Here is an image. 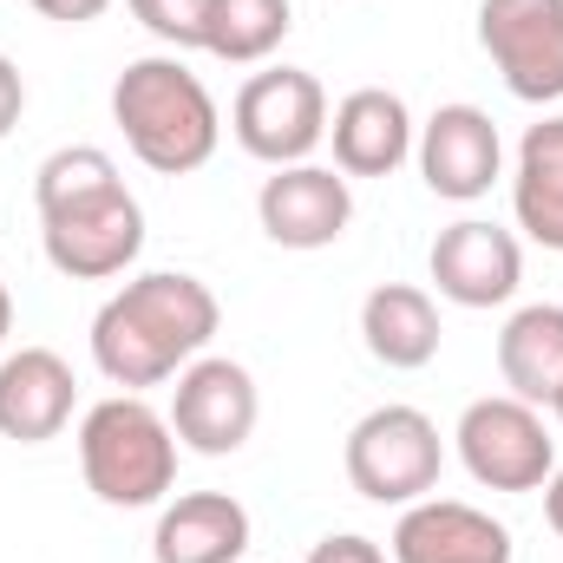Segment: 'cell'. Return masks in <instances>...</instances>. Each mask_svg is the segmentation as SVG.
Here are the masks:
<instances>
[{"mask_svg":"<svg viewBox=\"0 0 563 563\" xmlns=\"http://www.w3.org/2000/svg\"><path fill=\"white\" fill-rule=\"evenodd\" d=\"M33 203H40V243L46 263L73 282H112L139 263L144 250V210L125 190L119 164L99 144H59L33 170Z\"/></svg>","mask_w":563,"mask_h":563,"instance_id":"1","label":"cell"},{"mask_svg":"<svg viewBox=\"0 0 563 563\" xmlns=\"http://www.w3.org/2000/svg\"><path fill=\"white\" fill-rule=\"evenodd\" d=\"M217 321L223 308L210 282L184 276V269H144L92 314V361L112 387L144 394V387L177 380L210 347Z\"/></svg>","mask_w":563,"mask_h":563,"instance_id":"2","label":"cell"},{"mask_svg":"<svg viewBox=\"0 0 563 563\" xmlns=\"http://www.w3.org/2000/svg\"><path fill=\"white\" fill-rule=\"evenodd\" d=\"M112 125L125 132L132 157L157 177H190L217 157L223 112L210 86L177 53H144L112 79Z\"/></svg>","mask_w":563,"mask_h":563,"instance_id":"3","label":"cell"},{"mask_svg":"<svg viewBox=\"0 0 563 563\" xmlns=\"http://www.w3.org/2000/svg\"><path fill=\"white\" fill-rule=\"evenodd\" d=\"M79 472H86L92 498L112 511L164 505V492L177 485V432L151 400L112 394V400L86 407V420H79Z\"/></svg>","mask_w":563,"mask_h":563,"instance_id":"4","label":"cell"},{"mask_svg":"<svg viewBox=\"0 0 563 563\" xmlns=\"http://www.w3.org/2000/svg\"><path fill=\"white\" fill-rule=\"evenodd\" d=\"M341 465H347V485L367 505H400L407 511V505L432 498V485L445 472V439L420 407L394 400V407H374V413L354 420Z\"/></svg>","mask_w":563,"mask_h":563,"instance_id":"5","label":"cell"},{"mask_svg":"<svg viewBox=\"0 0 563 563\" xmlns=\"http://www.w3.org/2000/svg\"><path fill=\"white\" fill-rule=\"evenodd\" d=\"M459 465L485 485V492H544V478L558 472V439L544 413L518 394H485L459 413Z\"/></svg>","mask_w":563,"mask_h":563,"instance_id":"6","label":"cell"},{"mask_svg":"<svg viewBox=\"0 0 563 563\" xmlns=\"http://www.w3.org/2000/svg\"><path fill=\"white\" fill-rule=\"evenodd\" d=\"M230 132L236 144L256 157V164H308L314 144L328 139V92L314 73L301 66H269V73H250L236 106H230Z\"/></svg>","mask_w":563,"mask_h":563,"instance_id":"7","label":"cell"},{"mask_svg":"<svg viewBox=\"0 0 563 563\" xmlns=\"http://www.w3.org/2000/svg\"><path fill=\"white\" fill-rule=\"evenodd\" d=\"M478 46L525 106L563 99V0H478Z\"/></svg>","mask_w":563,"mask_h":563,"instance_id":"8","label":"cell"},{"mask_svg":"<svg viewBox=\"0 0 563 563\" xmlns=\"http://www.w3.org/2000/svg\"><path fill=\"white\" fill-rule=\"evenodd\" d=\"M164 420L177 432V445H190V452H203V459H230V452L250 445V432L263 420V394H256V380H250L243 361L197 354V361L177 374Z\"/></svg>","mask_w":563,"mask_h":563,"instance_id":"9","label":"cell"},{"mask_svg":"<svg viewBox=\"0 0 563 563\" xmlns=\"http://www.w3.org/2000/svg\"><path fill=\"white\" fill-rule=\"evenodd\" d=\"M426 269H432V288L445 301H459V308H498L525 282V250H518V236L505 223L459 217V223H445L432 236Z\"/></svg>","mask_w":563,"mask_h":563,"instance_id":"10","label":"cell"},{"mask_svg":"<svg viewBox=\"0 0 563 563\" xmlns=\"http://www.w3.org/2000/svg\"><path fill=\"white\" fill-rule=\"evenodd\" d=\"M413 157H420L426 190L445 203H478L505 177V139H498L492 112H478V106H439L413 139Z\"/></svg>","mask_w":563,"mask_h":563,"instance_id":"11","label":"cell"},{"mask_svg":"<svg viewBox=\"0 0 563 563\" xmlns=\"http://www.w3.org/2000/svg\"><path fill=\"white\" fill-rule=\"evenodd\" d=\"M256 217L276 250H328L354 223V190L328 164H282L256 190Z\"/></svg>","mask_w":563,"mask_h":563,"instance_id":"12","label":"cell"},{"mask_svg":"<svg viewBox=\"0 0 563 563\" xmlns=\"http://www.w3.org/2000/svg\"><path fill=\"white\" fill-rule=\"evenodd\" d=\"M394 563H511V531L465 505V498H420L400 511L394 525V544H387Z\"/></svg>","mask_w":563,"mask_h":563,"instance_id":"13","label":"cell"},{"mask_svg":"<svg viewBox=\"0 0 563 563\" xmlns=\"http://www.w3.org/2000/svg\"><path fill=\"white\" fill-rule=\"evenodd\" d=\"M328 139H334V164H341V177H394V170L413 157L420 125H413V112H407L400 92H387V86H361V92H347V99L334 106Z\"/></svg>","mask_w":563,"mask_h":563,"instance_id":"14","label":"cell"},{"mask_svg":"<svg viewBox=\"0 0 563 563\" xmlns=\"http://www.w3.org/2000/svg\"><path fill=\"white\" fill-rule=\"evenodd\" d=\"M79 407V380L53 347H20L0 361V432L20 445L59 439Z\"/></svg>","mask_w":563,"mask_h":563,"instance_id":"15","label":"cell"},{"mask_svg":"<svg viewBox=\"0 0 563 563\" xmlns=\"http://www.w3.org/2000/svg\"><path fill=\"white\" fill-rule=\"evenodd\" d=\"M250 551V511L230 492H184L157 511L151 558L157 563H243Z\"/></svg>","mask_w":563,"mask_h":563,"instance_id":"16","label":"cell"},{"mask_svg":"<svg viewBox=\"0 0 563 563\" xmlns=\"http://www.w3.org/2000/svg\"><path fill=\"white\" fill-rule=\"evenodd\" d=\"M439 301L413 288V282H380L367 301H361V341L380 367L394 374H413L439 354Z\"/></svg>","mask_w":563,"mask_h":563,"instance_id":"17","label":"cell"},{"mask_svg":"<svg viewBox=\"0 0 563 563\" xmlns=\"http://www.w3.org/2000/svg\"><path fill=\"white\" fill-rule=\"evenodd\" d=\"M511 217L538 250L563 256V112L538 119L518 139V170H511Z\"/></svg>","mask_w":563,"mask_h":563,"instance_id":"18","label":"cell"},{"mask_svg":"<svg viewBox=\"0 0 563 563\" xmlns=\"http://www.w3.org/2000/svg\"><path fill=\"white\" fill-rule=\"evenodd\" d=\"M498 374L518 400L551 407L563 387V308L558 301H531L505 321L498 334Z\"/></svg>","mask_w":563,"mask_h":563,"instance_id":"19","label":"cell"},{"mask_svg":"<svg viewBox=\"0 0 563 563\" xmlns=\"http://www.w3.org/2000/svg\"><path fill=\"white\" fill-rule=\"evenodd\" d=\"M295 26V7L288 0H210V20H203V53L223 59V66H263L288 40Z\"/></svg>","mask_w":563,"mask_h":563,"instance_id":"20","label":"cell"},{"mask_svg":"<svg viewBox=\"0 0 563 563\" xmlns=\"http://www.w3.org/2000/svg\"><path fill=\"white\" fill-rule=\"evenodd\" d=\"M139 13V26L151 40L177 46V53H203V20H210V0H125Z\"/></svg>","mask_w":563,"mask_h":563,"instance_id":"21","label":"cell"},{"mask_svg":"<svg viewBox=\"0 0 563 563\" xmlns=\"http://www.w3.org/2000/svg\"><path fill=\"white\" fill-rule=\"evenodd\" d=\"M308 563H394L374 538H361V531H334V538H321L314 551H308Z\"/></svg>","mask_w":563,"mask_h":563,"instance_id":"22","label":"cell"},{"mask_svg":"<svg viewBox=\"0 0 563 563\" xmlns=\"http://www.w3.org/2000/svg\"><path fill=\"white\" fill-rule=\"evenodd\" d=\"M20 112H26V79H20V66L0 53V139L20 125Z\"/></svg>","mask_w":563,"mask_h":563,"instance_id":"23","label":"cell"},{"mask_svg":"<svg viewBox=\"0 0 563 563\" xmlns=\"http://www.w3.org/2000/svg\"><path fill=\"white\" fill-rule=\"evenodd\" d=\"M33 13H46V20H59V26H86V20H99L112 0H26Z\"/></svg>","mask_w":563,"mask_h":563,"instance_id":"24","label":"cell"},{"mask_svg":"<svg viewBox=\"0 0 563 563\" xmlns=\"http://www.w3.org/2000/svg\"><path fill=\"white\" fill-rule=\"evenodd\" d=\"M544 518H551V531L563 538V465L544 478Z\"/></svg>","mask_w":563,"mask_h":563,"instance_id":"25","label":"cell"},{"mask_svg":"<svg viewBox=\"0 0 563 563\" xmlns=\"http://www.w3.org/2000/svg\"><path fill=\"white\" fill-rule=\"evenodd\" d=\"M7 334H13V295H7V282H0V347H7Z\"/></svg>","mask_w":563,"mask_h":563,"instance_id":"26","label":"cell"},{"mask_svg":"<svg viewBox=\"0 0 563 563\" xmlns=\"http://www.w3.org/2000/svg\"><path fill=\"white\" fill-rule=\"evenodd\" d=\"M551 413H558V426H563V387H558V400H551Z\"/></svg>","mask_w":563,"mask_h":563,"instance_id":"27","label":"cell"}]
</instances>
